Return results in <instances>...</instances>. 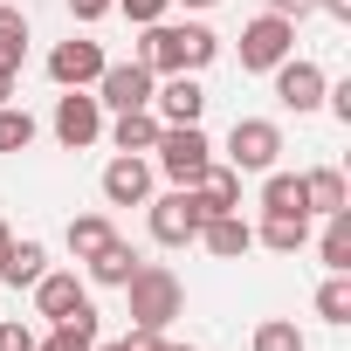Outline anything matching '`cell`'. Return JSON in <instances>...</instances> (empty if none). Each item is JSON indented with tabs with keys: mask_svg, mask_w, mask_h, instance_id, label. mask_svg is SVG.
Segmentation results:
<instances>
[{
	"mask_svg": "<svg viewBox=\"0 0 351 351\" xmlns=\"http://www.w3.org/2000/svg\"><path fill=\"white\" fill-rule=\"evenodd\" d=\"M214 56H221L214 28H200V21H152L131 62H145L152 76H200Z\"/></svg>",
	"mask_w": 351,
	"mask_h": 351,
	"instance_id": "obj_1",
	"label": "cell"
},
{
	"mask_svg": "<svg viewBox=\"0 0 351 351\" xmlns=\"http://www.w3.org/2000/svg\"><path fill=\"white\" fill-rule=\"evenodd\" d=\"M269 76H276V104H282V110H296V117H310V110L324 104V83H330L310 56H282Z\"/></svg>",
	"mask_w": 351,
	"mask_h": 351,
	"instance_id": "obj_7",
	"label": "cell"
},
{
	"mask_svg": "<svg viewBox=\"0 0 351 351\" xmlns=\"http://www.w3.org/2000/svg\"><path fill=\"white\" fill-rule=\"evenodd\" d=\"M214 214H221V207H214L200 186H172L165 200H152V214H145V221H152V241H158V248H186Z\"/></svg>",
	"mask_w": 351,
	"mask_h": 351,
	"instance_id": "obj_3",
	"label": "cell"
},
{
	"mask_svg": "<svg viewBox=\"0 0 351 351\" xmlns=\"http://www.w3.org/2000/svg\"><path fill=\"white\" fill-rule=\"evenodd\" d=\"M21 56H28V14L0 0V69H21Z\"/></svg>",
	"mask_w": 351,
	"mask_h": 351,
	"instance_id": "obj_23",
	"label": "cell"
},
{
	"mask_svg": "<svg viewBox=\"0 0 351 351\" xmlns=\"http://www.w3.org/2000/svg\"><path fill=\"white\" fill-rule=\"evenodd\" d=\"M35 351H49V344H35Z\"/></svg>",
	"mask_w": 351,
	"mask_h": 351,
	"instance_id": "obj_39",
	"label": "cell"
},
{
	"mask_svg": "<svg viewBox=\"0 0 351 351\" xmlns=\"http://www.w3.org/2000/svg\"><path fill=\"white\" fill-rule=\"evenodd\" d=\"M317 255H324L330 276H351V207L324 214V241H317Z\"/></svg>",
	"mask_w": 351,
	"mask_h": 351,
	"instance_id": "obj_19",
	"label": "cell"
},
{
	"mask_svg": "<svg viewBox=\"0 0 351 351\" xmlns=\"http://www.w3.org/2000/svg\"><path fill=\"white\" fill-rule=\"evenodd\" d=\"M282 158V124L276 117H234L228 131V165L234 172H276Z\"/></svg>",
	"mask_w": 351,
	"mask_h": 351,
	"instance_id": "obj_5",
	"label": "cell"
},
{
	"mask_svg": "<svg viewBox=\"0 0 351 351\" xmlns=\"http://www.w3.org/2000/svg\"><path fill=\"white\" fill-rule=\"evenodd\" d=\"M282 56H296V21L255 14V21L241 28V69H276Z\"/></svg>",
	"mask_w": 351,
	"mask_h": 351,
	"instance_id": "obj_6",
	"label": "cell"
},
{
	"mask_svg": "<svg viewBox=\"0 0 351 351\" xmlns=\"http://www.w3.org/2000/svg\"><path fill=\"white\" fill-rule=\"evenodd\" d=\"M200 193H207L221 214H241V172H234V165H207V172H200Z\"/></svg>",
	"mask_w": 351,
	"mask_h": 351,
	"instance_id": "obj_25",
	"label": "cell"
},
{
	"mask_svg": "<svg viewBox=\"0 0 351 351\" xmlns=\"http://www.w3.org/2000/svg\"><path fill=\"white\" fill-rule=\"evenodd\" d=\"M317 317H324V324H351V276H330V282L317 289Z\"/></svg>",
	"mask_w": 351,
	"mask_h": 351,
	"instance_id": "obj_27",
	"label": "cell"
},
{
	"mask_svg": "<svg viewBox=\"0 0 351 351\" xmlns=\"http://www.w3.org/2000/svg\"><path fill=\"white\" fill-rule=\"evenodd\" d=\"M248 351H310V337H303L289 317H262L255 337H248Z\"/></svg>",
	"mask_w": 351,
	"mask_h": 351,
	"instance_id": "obj_24",
	"label": "cell"
},
{
	"mask_svg": "<svg viewBox=\"0 0 351 351\" xmlns=\"http://www.w3.org/2000/svg\"><path fill=\"white\" fill-rule=\"evenodd\" d=\"M124 296H131V324L138 330H165L172 317L186 310V282L172 276L165 262H138V276L124 282Z\"/></svg>",
	"mask_w": 351,
	"mask_h": 351,
	"instance_id": "obj_2",
	"label": "cell"
},
{
	"mask_svg": "<svg viewBox=\"0 0 351 351\" xmlns=\"http://www.w3.org/2000/svg\"><path fill=\"white\" fill-rule=\"evenodd\" d=\"M0 104H14V69H0Z\"/></svg>",
	"mask_w": 351,
	"mask_h": 351,
	"instance_id": "obj_34",
	"label": "cell"
},
{
	"mask_svg": "<svg viewBox=\"0 0 351 351\" xmlns=\"http://www.w3.org/2000/svg\"><path fill=\"white\" fill-rule=\"evenodd\" d=\"M49 124H56V138H62L69 152H83V145H97V138H104V104H97L90 90H62Z\"/></svg>",
	"mask_w": 351,
	"mask_h": 351,
	"instance_id": "obj_9",
	"label": "cell"
},
{
	"mask_svg": "<svg viewBox=\"0 0 351 351\" xmlns=\"http://www.w3.org/2000/svg\"><path fill=\"white\" fill-rule=\"evenodd\" d=\"M317 8H324L330 21H351V0H317Z\"/></svg>",
	"mask_w": 351,
	"mask_h": 351,
	"instance_id": "obj_33",
	"label": "cell"
},
{
	"mask_svg": "<svg viewBox=\"0 0 351 351\" xmlns=\"http://www.w3.org/2000/svg\"><path fill=\"white\" fill-rule=\"evenodd\" d=\"M303 207H310V214H337V207H351V186H344V172H337V165L303 172Z\"/></svg>",
	"mask_w": 351,
	"mask_h": 351,
	"instance_id": "obj_17",
	"label": "cell"
},
{
	"mask_svg": "<svg viewBox=\"0 0 351 351\" xmlns=\"http://www.w3.org/2000/svg\"><path fill=\"white\" fill-rule=\"evenodd\" d=\"M317 0H269V14H282V21H296V14H310Z\"/></svg>",
	"mask_w": 351,
	"mask_h": 351,
	"instance_id": "obj_32",
	"label": "cell"
},
{
	"mask_svg": "<svg viewBox=\"0 0 351 351\" xmlns=\"http://www.w3.org/2000/svg\"><path fill=\"white\" fill-rule=\"evenodd\" d=\"M104 200H110V207H145V200H152V165H145V152H117V158L104 165Z\"/></svg>",
	"mask_w": 351,
	"mask_h": 351,
	"instance_id": "obj_11",
	"label": "cell"
},
{
	"mask_svg": "<svg viewBox=\"0 0 351 351\" xmlns=\"http://www.w3.org/2000/svg\"><path fill=\"white\" fill-rule=\"evenodd\" d=\"M42 276H49V248H42V241H8V255H0V282L35 289Z\"/></svg>",
	"mask_w": 351,
	"mask_h": 351,
	"instance_id": "obj_16",
	"label": "cell"
},
{
	"mask_svg": "<svg viewBox=\"0 0 351 351\" xmlns=\"http://www.w3.org/2000/svg\"><path fill=\"white\" fill-rule=\"evenodd\" d=\"M165 351H200V344H165Z\"/></svg>",
	"mask_w": 351,
	"mask_h": 351,
	"instance_id": "obj_36",
	"label": "cell"
},
{
	"mask_svg": "<svg viewBox=\"0 0 351 351\" xmlns=\"http://www.w3.org/2000/svg\"><path fill=\"white\" fill-rule=\"evenodd\" d=\"M35 145V117L21 104H0V152H28Z\"/></svg>",
	"mask_w": 351,
	"mask_h": 351,
	"instance_id": "obj_26",
	"label": "cell"
},
{
	"mask_svg": "<svg viewBox=\"0 0 351 351\" xmlns=\"http://www.w3.org/2000/svg\"><path fill=\"white\" fill-rule=\"evenodd\" d=\"M42 337L28 330V324H14V317H0V351H35Z\"/></svg>",
	"mask_w": 351,
	"mask_h": 351,
	"instance_id": "obj_29",
	"label": "cell"
},
{
	"mask_svg": "<svg viewBox=\"0 0 351 351\" xmlns=\"http://www.w3.org/2000/svg\"><path fill=\"white\" fill-rule=\"evenodd\" d=\"M49 76H56L62 90H90V83L104 76V49H97V42H83V35H69V42H56V49H49Z\"/></svg>",
	"mask_w": 351,
	"mask_h": 351,
	"instance_id": "obj_10",
	"label": "cell"
},
{
	"mask_svg": "<svg viewBox=\"0 0 351 351\" xmlns=\"http://www.w3.org/2000/svg\"><path fill=\"white\" fill-rule=\"evenodd\" d=\"M110 234H117V228H110V214H76L62 241H69V255H76V262H90V255H97Z\"/></svg>",
	"mask_w": 351,
	"mask_h": 351,
	"instance_id": "obj_22",
	"label": "cell"
},
{
	"mask_svg": "<svg viewBox=\"0 0 351 351\" xmlns=\"http://www.w3.org/2000/svg\"><path fill=\"white\" fill-rule=\"evenodd\" d=\"M262 214H310L303 207V172H269L262 180Z\"/></svg>",
	"mask_w": 351,
	"mask_h": 351,
	"instance_id": "obj_21",
	"label": "cell"
},
{
	"mask_svg": "<svg viewBox=\"0 0 351 351\" xmlns=\"http://www.w3.org/2000/svg\"><path fill=\"white\" fill-rule=\"evenodd\" d=\"M193 241H207V255H221V262H241V255L255 248V228H248L241 214H214Z\"/></svg>",
	"mask_w": 351,
	"mask_h": 351,
	"instance_id": "obj_15",
	"label": "cell"
},
{
	"mask_svg": "<svg viewBox=\"0 0 351 351\" xmlns=\"http://www.w3.org/2000/svg\"><path fill=\"white\" fill-rule=\"evenodd\" d=\"M35 310L49 317V324H62V317H76V310H90V289L69 276V269H49L42 282H35Z\"/></svg>",
	"mask_w": 351,
	"mask_h": 351,
	"instance_id": "obj_13",
	"label": "cell"
},
{
	"mask_svg": "<svg viewBox=\"0 0 351 351\" xmlns=\"http://www.w3.org/2000/svg\"><path fill=\"white\" fill-rule=\"evenodd\" d=\"M152 90H158V76L145 62H104V76H97L104 110H152Z\"/></svg>",
	"mask_w": 351,
	"mask_h": 351,
	"instance_id": "obj_8",
	"label": "cell"
},
{
	"mask_svg": "<svg viewBox=\"0 0 351 351\" xmlns=\"http://www.w3.org/2000/svg\"><path fill=\"white\" fill-rule=\"evenodd\" d=\"M90 351H117V344H90Z\"/></svg>",
	"mask_w": 351,
	"mask_h": 351,
	"instance_id": "obj_38",
	"label": "cell"
},
{
	"mask_svg": "<svg viewBox=\"0 0 351 351\" xmlns=\"http://www.w3.org/2000/svg\"><path fill=\"white\" fill-rule=\"evenodd\" d=\"M200 110H207L200 76H165V83L152 90V117H158V124H200Z\"/></svg>",
	"mask_w": 351,
	"mask_h": 351,
	"instance_id": "obj_12",
	"label": "cell"
},
{
	"mask_svg": "<svg viewBox=\"0 0 351 351\" xmlns=\"http://www.w3.org/2000/svg\"><path fill=\"white\" fill-rule=\"evenodd\" d=\"M255 241H262L269 255H296V248L310 241V214H262Z\"/></svg>",
	"mask_w": 351,
	"mask_h": 351,
	"instance_id": "obj_18",
	"label": "cell"
},
{
	"mask_svg": "<svg viewBox=\"0 0 351 351\" xmlns=\"http://www.w3.org/2000/svg\"><path fill=\"white\" fill-rule=\"evenodd\" d=\"M152 152H158V172H165L172 186H200V172L214 165V145H207L200 124H165Z\"/></svg>",
	"mask_w": 351,
	"mask_h": 351,
	"instance_id": "obj_4",
	"label": "cell"
},
{
	"mask_svg": "<svg viewBox=\"0 0 351 351\" xmlns=\"http://www.w3.org/2000/svg\"><path fill=\"white\" fill-rule=\"evenodd\" d=\"M158 131H165V124H158L152 110H117L110 145H117V152H152V145H158Z\"/></svg>",
	"mask_w": 351,
	"mask_h": 351,
	"instance_id": "obj_20",
	"label": "cell"
},
{
	"mask_svg": "<svg viewBox=\"0 0 351 351\" xmlns=\"http://www.w3.org/2000/svg\"><path fill=\"white\" fill-rule=\"evenodd\" d=\"M138 262H145V255H138L124 234H110V241H104V248H97L83 269H90V282H104V289H124V282L138 276Z\"/></svg>",
	"mask_w": 351,
	"mask_h": 351,
	"instance_id": "obj_14",
	"label": "cell"
},
{
	"mask_svg": "<svg viewBox=\"0 0 351 351\" xmlns=\"http://www.w3.org/2000/svg\"><path fill=\"white\" fill-rule=\"evenodd\" d=\"M117 14H124V21H138V28H152V21H165V14H172V0H117Z\"/></svg>",
	"mask_w": 351,
	"mask_h": 351,
	"instance_id": "obj_28",
	"label": "cell"
},
{
	"mask_svg": "<svg viewBox=\"0 0 351 351\" xmlns=\"http://www.w3.org/2000/svg\"><path fill=\"white\" fill-rule=\"evenodd\" d=\"M186 8H214V0H186Z\"/></svg>",
	"mask_w": 351,
	"mask_h": 351,
	"instance_id": "obj_37",
	"label": "cell"
},
{
	"mask_svg": "<svg viewBox=\"0 0 351 351\" xmlns=\"http://www.w3.org/2000/svg\"><path fill=\"white\" fill-rule=\"evenodd\" d=\"M117 351H165V330H138L131 324V337H117Z\"/></svg>",
	"mask_w": 351,
	"mask_h": 351,
	"instance_id": "obj_30",
	"label": "cell"
},
{
	"mask_svg": "<svg viewBox=\"0 0 351 351\" xmlns=\"http://www.w3.org/2000/svg\"><path fill=\"white\" fill-rule=\"evenodd\" d=\"M110 8H117V0H69V14H76V21H104Z\"/></svg>",
	"mask_w": 351,
	"mask_h": 351,
	"instance_id": "obj_31",
	"label": "cell"
},
{
	"mask_svg": "<svg viewBox=\"0 0 351 351\" xmlns=\"http://www.w3.org/2000/svg\"><path fill=\"white\" fill-rule=\"evenodd\" d=\"M8 241H14V234H8V221H0V255H8Z\"/></svg>",
	"mask_w": 351,
	"mask_h": 351,
	"instance_id": "obj_35",
	"label": "cell"
}]
</instances>
